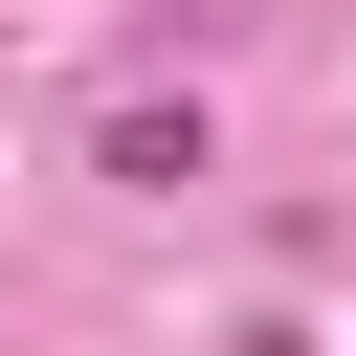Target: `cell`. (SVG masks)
Instances as JSON below:
<instances>
[{"mask_svg": "<svg viewBox=\"0 0 356 356\" xmlns=\"http://www.w3.org/2000/svg\"><path fill=\"white\" fill-rule=\"evenodd\" d=\"M89 178L178 200V178H200V89H111V111H89Z\"/></svg>", "mask_w": 356, "mask_h": 356, "instance_id": "6da1fadb", "label": "cell"}]
</instances>
